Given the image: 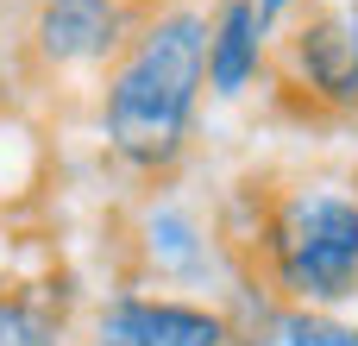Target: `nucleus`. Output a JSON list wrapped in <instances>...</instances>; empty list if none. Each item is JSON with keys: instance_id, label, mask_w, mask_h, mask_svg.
I'll list each match as a JSON object with an SVG mask.
<instances>
[{"instance_id": "1", "label": "nucleus", "mask_w": 358, "mask_h": 346, "mask_svg": "<svg viewBox=\"0 0 358 346\" xmlns=\"http://www.w3.org/2000/svg\"><path fill=\"white\" fill-rule=\"evenodd\" d=\"M208 76V25L176 13L151 25L107 82V139L132 164H170Z\"/></svg>"}, {"instance_id": "4", "label": "nucleus", "mask_w": 358, "mask_h": 346, "mask_svg": "<svg viewBox=\"0 0 358 346\" xmlns=\"http://www.w3.org/2000/svg\"><path fill=\"white\" fill-rule=\"evenodd\" d=\"M289 57L302 69V82L321 95V101H358V38L340 19H308L296 38H289Z\"/></svg>"}, {"instance_id": "3", "label": "nucleus", "mask_w": 358, "mask_h": 346, "mask_svg": "<svg viewBox=\"0 0 358 346\" xmlns=\"http://www.w3.org/2000/svg\"><path fill=\"white\" fill-rule=\"evenodd\" d=\"M101 346H227V321L182 303H113L101 315Z\"/></svg>"}, {"instance_id": "8", "label": "nucleus", "mask_w": 358, "mask_h": 346, "mask_svg": "<svg viewBox=\"0 0 358 346\" xmlns=\"http://www.w3.org/2000/svg\"><path fill=\"white\" fill-rule=\"evenodd\" d=\"M289 340H296V346H358V334H352V328H334V321L302 315V321H289Z\"/></svg>"}, {"instance_id": "2", "label": "nucleus", "mask_w": 358, "mask_h": 346, "mask_svg": "<svg viewBox=\"0 0 358 346\" xmlns=\"http://www.w3.org/2000/svg\"><path fill=\"white\" fill-rule=\"evenodd\" d=\"M271 284L296 303H334L358 290V202L340 189H296L264 214Z\"/></svg>"}, {"instance_id": "7", "label": "nucleus", "mask_w": 358, "mask_h": 346, "mask_svg": "<svg viewBox=\"0 0 358 346\" xmlns=\"http://www.w3.org/2000/svg\"><path fill=\"white\" fill-rule=\"evenodd\" d=\"M0 346H57V334H50V321H38L31 309L0 303Z\"/></svg>"}, {"instance_id": "6", "label": "nucleus", "mask_w": 358, "mask_h": 346, "mask_svg": "<svg viewBox=\"0 0 358 346\" xmlns=\"http://www.w3.org/2000/svg\"><path fill=\"white\" fill-rule=\"evenodd\" d=\"M252 69H258V13L245 0H233L220 13V25L208 32V76L220 95H239Z\"/></svg>"}, {"instance_id": "5", "label": "nucleus", "mask_w": 358, "mask_h": 346, "mask_svg": "<svg viewBox=\"0 0 358 346\" xmlns=\"http://www.w3.org/2000/svg\"><path fill=\"white\" fill-rule=\"evenodd\" d=\"M113 38H120L113 0H50V6L38 13V44H44V57H57V63L101 57V50H113Z\"/></svg>"}]
</instances>
